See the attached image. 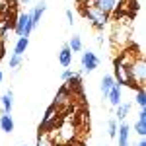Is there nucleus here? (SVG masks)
Segmentation results:
<instances>
[{
    "instance_id": "nucleus-3",
    "label": "nucleus",
    "mask_w": 146,
    "mask_h": 146,
    "mask_svg": "<svg viewBox=\"0 0 146 146\" xmlns=\"http://www.w3.org/2000/svg\"><path fill=\"white\" fill-rule=\"evenodd\" d=\"M14 31L20 35V37H29L33 31V25H31V16L27 12H22L18 18H16V25H14Z\"/></svg>"
},
{
    "instance_id": "nucleus-13",
    "label": "nucleus",
    "mask_w": 146,
    "mask_h": 146,
    "mask_svg": "<svg viewBox=\"0 0 146 146\" xmlns=\"http://www.w3.org/2000/svg\"><path fill=\"white\" fill-rule=\"evenodd\" d=\"M58 62H60L64 68H68L70 64H72V51L68 49V45H62L60 53H58Z\"/></svg>"
},
{
    "instance_id": "nucleus-26",
    "label": "nucleus",
    "mask_w": 146,
    "mask_h": 146,
    "mask_svg": "<svg viewBox=\"0 0 146 146\" xmlns=\"http://www.w3.org/2000/svg\"><path fill=\"white\" fill-rule=\"evenodd\" d=\"M4 55H6V47H4V41H0V60L4 58Z\"/></svg>"
},
{
    "instance_id": "nucleus-24",
    "label": "nucleus",
    "mask_w": 146,
    "mask_h": 146,
    "mask_svg": "<svg viewBox=\"0 0 146 146\" xmlns=\"http://www.w3.org/2000/svg\"><path fill=\"white\" fill-rule=\"evenodd\" d=\"M20 64H22V56L12 55V56H10V68H14V70H16V68L20 66Z\"/></svg>"
},
{
    "instance_id": "nucleus-18",
    "label": "nucleus",
    "mask_w": 146,
    "mask_h": 146,
    "mask_svg": "<svg viewBox=\"0 0 146 146\" xmlns=\"http://www.w3.org/2000/svg\"><path fill=\"white\" fill-rule=\"evenodd\" d=\"M66 45H68V49H70L72 53H80L82 47H84V45H82V37H80V35H72Z\"/></svg>"
},
{
    "instance_id": "nucleus-10",
    "label": "nucleus",
    "mask_w": 146,
    "mask_h": 146,
    "mask_svg": "<svg viewBox=\"0 0 146 146\" xmlns=\"http://www.w3.org/2000/svg\"><path fill=\"white\" fill-rule=\"evenodd\" d=\"M121 98H123V94H121V86H119V84H113V88L109 90V94H107L105 100H109V103H111L113 107H117L119 103H123Z\"/></svg>"
},
{
    "instance_id": "nucleus-16",
    "label": "nucleus",
    "mask_w": 146,
    "mask_h": 146,
    "mask_svg": "<svg viewBox=\"0 0 146 146\" xmlns=\"http://www.w3.org/2000/svg\"><path fill=\"white\" fill-rule=\"evenodd\" d=\"M27 47H29V37H18L16 47H14V55L23 56V53L27 51Z\"/></svg>"
},
{
    "instance_id": "nucleus-17",
    "label": "nucleus",
    "mask_w": 146,
    "mask_h": 146,
    "mask_svg": "<svg viewBox=\"0 0 146 146\" xmlns=\"http://www.w3.org/2000/svg\"><path fill=\"white\" fill-rule=\"evenodd\" d=\"M113 84H115V80H113L111 74H105V76L101 78V94H103V98H107V94H109V90L113 88Z\"/></svg>"
},
{
    "instance_id": "nucleus-14",
    "label": "nucleus",
    "mask_w": 146,
    "mask_h": 146,
    "mask_svg": "<svg viewBox=\"0 0 146 146\" xmlns=\"http://www.w3.org/2000/svg\"><path fill=\"white\" fill-rule=\"evenodd\" d=\"M135 131L138 136L146 135V109H140V113H138V121L135 123Z\"/></svg>"
},
{
    "instance_id": "nucleus-1",
    "label": "nucleus",
    "mask_w": 146,
    "mask_h": 146,
    "mask_svg": "<svg viewBox=\"0 0 146 146\" xmlns=\"http://www.w3.org/2000/svg\"><path fill=\"white\" fill-rule=\"evenodd\" d=\"M113 80H115V84H119L121 88L123 86H129V88H140V86H135L133 84V80H131V76H129V68L125 66L121 60H113Z\"/></svg>"
},
{
    "instance_id": "nucleus-33",
    "label": "nucleus",
    "mask_w": 146,
    "mask_h": 146,
    "mask_svg": "<svg viewBox=\"0 0 146 146\" xmlns=\"http://www.w3.org/2000/svg\"><path fill=\"white\" fill-rule=\"evenodd\" d=\"M0 16H2V14H0Z\"/></svg>"
},
{
    "instance_id": "nucleus-7",
    "label": "nucleus",
    "mask_w": 146,
    "mask_h": 146,
    "mask_svg": "<svg viewBox=\"0 0 146 146\" xmlns=\"http://www.w3.org/2000/svg\"><path fill=\"white\" fill-rule=\"evenodd\" d=\"M119 2L117 0H94V6L92 8H98L100 12H103L105 16H111L113 12L117 10Z\"/></svg>"
},
{
    "instance_id": "nucleus-22",
    "label": "nucleus",
    "mask_w": 146,
    "mask_h": 146,
    "mask_svg": "<svg viewBox=\"0 0 146 146\" xmlns=\"http://www.w3.org/2000/svg\"><path fill=\"white\" fill-rule=\"evenodd\" d=\"M60 136H62V140L66 142V140H70L72 136H74V127H70L68 123L60 125Z\"/></svg>"
},
{
    "instance_id": "nucleus-27",
    "label": "nucleus",
    "mask_w": 146,
    "mask_h": 146,
    "mask_svg": "<svg viewBox=\"0 0 146 146\" xmlns=\"http://www.w3.org/2000/svg\"><path fill=\"white\" fill-rule=\"evenodd\" d=\"M66 18H68V23L72 25V23H74V16H72V10H66Z\"/></svg>"
},
{
    "instance_id": "nucleus-5",
    "label": "nucleus",
    "mask_w": 146,
    "mask_h": 146,
    "mask_svg": "<svg viewBox=\"0 0 146 146\" xmlns=\"http://www.w3.org/2000/svg\"><path fill=\"white\" fill-rule=\"evenodd\" d=\"M56 115H58V107L49 105V109L43 115V121L39 125V133H47L49 129H55L56 127Z\"/></svg>"
},
{
    "instance_id": "nucleus-23",
    "label": "nucleus",
    "mask_w": 146,
    "mask_h": 146,
    "mask_svg": "<svg viewBox=\"0 0 146 146\" xmlns=\"http://www.w3.org/2000/svg\"><path fill=\"white\" fill-rule=\"evenodd\" d=\"M107 135L111 136V138L117 136V121H115V119H109V121H107Z\"/></svg>"
},
{
    "instance_id": "nucleus-6",
    "label": "nucleus",
    "mask_w": 146,
    "mask_h": 146,
    "mask_svg": "<svg viewBox=\"0 0 146 146\" xmlns=\"http://www.w3.org/2000/svg\"><path fill=\"white\" fill-rule=\"evenodd\" d=\"M80 62H82V70L84 72H94L100 66V56L96 53H92V51H86V53H82V60Z\"/></svg>"
},
{
    "instance_id": "nucleus-11",
    "label": "nucleus",
    "mask_w": 146,
    "mask_h": 146,
    "mask_svg": "<svg viewBox=\"0 0 146 146\" xmlns=\"http://www.w3.org/2000/svg\"><path fill=\"white\" fill-rule=\"evenodd\" d=\"M119 131V146H129V136H131V127L127 123H121L117 127Z\"/></svg>"
},
{
    "instance_id": "nucleus-25",
    "label": "nucleus",
    "mask_w": 146,
    "mask_h": 146,
    "mask_svg": "<svg viewBox=\"0 0 146 146\" xmlns=\"http://www.w3.org/2000/svg\"><path fill=\"white\" fill-rule=\"evenodd\" d=\"M72 76H74V72H72V70H62V74H60V80H62V82H68V80L72 78Z\"/></svg>"
},
{
    "instance_id": "nucleus-19",
    "label": "nucleus",
    "mask_w": 146,
    "mask_h": 146,
    "mask_svg": "<svg viewBox=\"0 0 146 146\" xmlns=\"http://www.w3.org/2000/svg\"><path fill=\"white\" fill-rule=\"evenodd\" d=\"M35 146H56V142L51 138L49 133H39V136H37V144Z\"/></svg>"
},
{
    "instance_id": "nucleus-2",
    "label": "nucleus",
    "mask_w": 146,
    "mask_h": 146,
    "mask_svg": "<svg viewBox=\"0 0 146 146\" xmlns=\"http://www.w3.org/2000/svg\"><path fill=\"white\" fill-rule=\"evenodd\" d=\"M129 76L133 80L135 86H144V80H146V62L142 56H136L133 60V64L129 66Z\"/></svg>"
},
{
    "instance_id": "nucleus-20",
    "label": "nucleus",
    "mask_w": 146,
    "mask_h": 146,
    "mask_svg": "<svg viewBox=\"0 0 146 146\" xmlns=\"http://www.w3.org/2000/svg\"><path fill=\"white\" fill-rule=\"evenodd\" d=\"M115 109H117V111H115V117H117L119 121H123L125 117L129 115V111H131V103H119Z\"/></svg>"
},
{
    "instance_id": "nucleus-21",
    "label": "nucleus",
    "mask_w": 146,
    "mask_h": 146,
    "mask_svg": "<svg viewBox=\"0 0 146 146\" xmlns=\"http://www.w3.org/2000/svg\"><path fill=\"white\" fill-rule=\"evenodd\" d=\"M136 105L140 107V109H146V92H144V86H140V88H136Z\"/></svg>"
},
{
    "instance_id": "nucleus-12",
    "label": "nucleus",
    "mask_w": 146,
    "mask_h": 146,
    "mask_svg": "<svg viewBox=\"0 0 146 146\" xmlns=\"http://www.w3.org/2000/svg\"><path fill=\"white\" fill-rule=\"evenodd\" d=\"M14 129H16V125H14V119H12V115H6V113H2V115H0V131H4V133H8V135H10Z\"/></svg>"
},
{
    "instance_id": "nucleus-29",
    "label": "nucleus",
    "mask_w": 146,
    "mask_h": 146,
    "mask_svg": "<svg viewBox=\"0 0 146 146\" xmlns=\"http://www.w3.org/2000/svg\"><path fill=\"white\" fill-rule=\"evenodd\" d=\"M18 2H20V4H27L29 0H18Z\"/></svg>"
},
{
    "instance_id": "nucleus-28",
    "label": "nucleus",
    "mask_w": 146,
    "mask_h": 146,
    "mask_svg": "<svg viewBox=\"0 0 146 146\" xmlns=\"http://www.w3.org/2000/svg\"><path fill=\"white\" fill-rule=\"evenodd\" d=\"M136 146H146V140H140V142H138Z\"/></svg>"
},
{
    "instance_id": "nucleus-32",
    "label": "nucleus",
    "mask_w": 146,
    "mask_h": 146,
    "mask_svg": "<svg viewBox=\"0 0 146 146\" xmlns=\"http://www.w3.org/2000/svg\"><path fill=\"white\" fill-rule=\"evenodd\" d=\"M0 100H2V94H0Z\"/></svg>"
},
{
    "instance_id": "nucleus-9",
    "label": "nucleus",
    "mask_w": 146,
    "mask_h": 146,
    "mask_svg": "<svg viewBox=\"0 0 146 146\" xmlns=\"http://www.w3.org/2000/svg\"><path fill=\"white\" fill-rule=\"evenodd\" d=\"M45 10H47V4L43 2V0H39V4L33 8V12H29V16H31V25H33V29L41 23V16L45 14Z\"/></svg>"
},
{
    "instance_id": "nucleus-8",
    "label": "nucleus",
    "mask_w": 146,
    "mask_h": 146,
    "mask_svg": "<svg viewBox=\"0 0 146 146\" xmlns=\"http://www.w3.org/2000/svg\"><path fill=\"white\" fill-rule=\"evenodd\" d=\"M72 100V92L68 90L66 86H62L60 90L56 92V96H55V101H53V105L55 107H60V105H66L68 101Z\"/></svg>"
},
{
    "instance_id": "nucleus-15",
    "label": "nucleus",
    "mask_w": 146,
    "mask_h": 146,
    "mask_svg": "<svg viewBox=\"0 0 146 146\" xmlns=\"http://www.w3.org/2000/svg\"><path fill=\"white\" fill-rule=\"evenodd\" d=\"M0 103H2V113L10 115V113H12V107H14V94H12V92H6V94L2 96Z\"/></svg>"
},
{
    "instance_id": "nucleus-30",
    "label": "nucleus",
    "mask_w": 146,
    "mask_h": 146,
    "mask_svg": "<svg viewBox=\"0 0 146 146\" xmlns=\"http://www.w3.org/2000/svg\"><path fill=\"white\" fill-rule=\"evenodd\" d=\"M2 78H4V74H2V70H0V84H2Z\"/></svg>"
},
{
    "instance_id": "nucleus-4",
    "label": "nucleus",
    "mask_w": 146,
    "mask_h": 146,
    "mask_svg": "<svg viewBox=\"0 0 146 146\" xmlns=\"http://www.w3.org/2000/svg\"><path fill=\"white\" fill-rule=\"evenodd\" d=\"M84 16L88 18V22H92V25L96 29H103L107 25V22H109V16H105L98 8H84Z\"/></svg>"
},
{
    "instance_id": "nucleus-31",
    "label": "nucleus",
    "mask_w": 146,
    "mask_h": 146,
    "mask_svg": "<svg viewBox=\"0 0 146 146\" xmlns=\"http://www.w3.org/2000/svg\"><path fill=\"white\" fill-rule=\"evenodd\" d=\"M20 146H27V144H20Z\"/></svg>"
}]
</instances>
